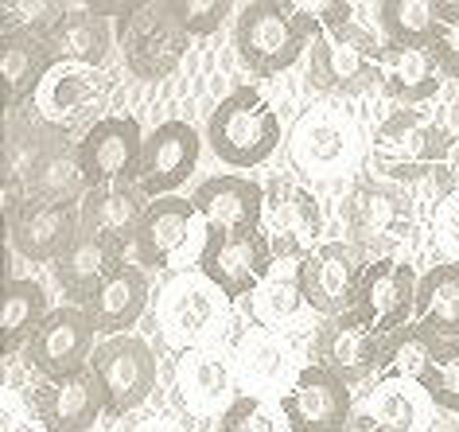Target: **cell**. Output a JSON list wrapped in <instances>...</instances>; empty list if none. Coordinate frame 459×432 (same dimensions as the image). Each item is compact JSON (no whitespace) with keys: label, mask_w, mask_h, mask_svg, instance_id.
<instances>
[{"label":"cell","mask_w":459,"mask_h":432,"mask_svg":"<svg viewBox=\"0 0 459 432\" xmlns=\"http://www.w3.org/2000/svg\"><path fill=\"white\" fill-rule=\"evenodd\" d=\"M324 36L319 20L304 13L300 4L284 0H254L242 8L234 24L238 59L254 78H277L281 71L296 66V59Z\"/></svg>","instance_id":"1"},{"label":"cell","mask_w":459,"mask_h":432,"mask_svg":"<svg viewBox=\"0 0 459 432\" xmlns=\"http://www.w3.org/2000/svg\"><path fill=\"white\" fill-rule=\"evenodd\" d=\"M459 136L444 129L424 109H394L374 133V172L385 176V184H412V179L436 176V168L447 164Z\"/></svg>","instance_id":"2"},{"label":"cell","mask_w":459,"mask_h":432,"mask_svg":"<svg viewBox=\"0 0 459 432\" xmlns=\"http://www.w3.org/2000/svg\"><path fill=\"white\" fill-rule=\"evenodd\" d=\"M117 39L125 51V66L136 78H168L187 55L191 28L183 0H141L117 24Z\"/></svg>","instance_id":"3"},{"label":"cell","mask_w":459,"mask_h":432,"mask_svg":"<svg viewBox=\"0 0 459 432\" xmlns=\"http://www.w3.org/2000/svg\"><path fill=\"white\" fill-rule=\"evenodd\" d=\"M206 144L230 168H257L281 149V117L254 86H238L206 121Z\"/></svg>","instance_id":"4"},{"label":"cell","mask_w":459,"mask_h":432,"mask_svg":"<svg viewBox=\"0 0 459 432\" xmlns=\"http://www.w3.org/2000/svg\"><path fill=\"white\" fill-rule=\"evenodd\" d=\"M342 222H347V242L362 257H389V249L401 246L417 222L409 191L385 179H362L342 203Z\"/></svg>","instance_id":"5"},{"label":"cell","mask_w":459,"mask_h":432,"mask_svg":"<svg viewBox=\"0 0 459 432\" xmlns=\"http://www.w3.org/2000/svg\"><path fill=\"white\" fill-rule=\"evenodd\" d=\"M273 242L265 226L246 230H206L199 249V272L222 292L226 300H246L273 277Z\"/></svg>","instance_id":"6"},{"label":"cell","mask_w":459,"mask_h":432,"mask_svg":"<svg viewBox=\"0 0 459 432\" xmlns=\"http://www.w3.org/2000/svg\"><path fill=\"white\" fill-rule=\"evenodd\" d=\"M90 374L101 385L106 397V417H125L136 405H144L156 390V355L144 339L136 335H113L98 343Z\"/></svg>","instance_id":"7"},{"label":"cell","mask_w":459,"mask_h":432,"mask_svg":"<svg viewBox=\"0 0 459 432\" xmlns=\"http://www.w3.org/2000/svg\"><path fill=\"white\" fill-rule=\"evenodd\" d=\"M94 320L86 308H55L43 327L31 335V343L24 347V362L39 374L43 382H66L78 374H90L94 362Z\"/></svg>","instance_id":"8"},{"label":"cell","mask_w":459,"mask_h":432,"mask_svg":"<svg viewBox=\"0 0 459 432\" xmlns=\"http://www.w3.org/2000/svg\"><path fill=\"white\" fill-rule=\"evenodd\" d=\"M141 152H144V133L129 113L98 117L74 141V156H78V168H82L86 191L113 187V184H136Z\"/></svg>","instance_id":"9"},{"label":"cell","mask_w":459,"mask_h":432,"mask_svg":"<svg viewBox=\"0 0 459 432\" xmlns=\"http://www.w3.org/2000/svg\"><path fill=\"white\" fill-rule=\"evenodd\" d=\"M362 272L366 261L351 242H319L296 265V284H300V297L307 308L324 315V320H335V315L354 308Z\"/></svg>","instance_id":"10"},{"label":"cell","mask_w":459,"mask_h":432,"mask_svg":"<svg viewBox=\"0 0 459 432\" xmlns=\"http://www.w3.org/2000/svg\"><path fill=\"white\" fill-rule=\"evenodd\" d=\"M281 417L289 432H347L354 413L351 385L324 367H300L292 390L281 393Z\"/></svg>","instance_id":"11"},{"label":"cell","mask_w":459,"mask_h":432,"mask_svg":"<svg viewBox=\"0 0 459 432\" xmlns=\"http://www.w3.org/2000/svg\"><path fill=\"white\" fill-rule=\"evenodd\" d=\"M417 284H420L417 272L405 261H397V257L366 261L359 297H354V312L382 339H389L401 327H409L412 315H417Z\"/></svg>","instance_id":"12"},{"label":"cell","mask_w":459,"mask_h":432,"mask_svg":"<svg viewBox=\"0 0 459 432\" xmlns=\"http://www.w3.org/2000/svg\"><path fill=\"white\" fill-rule=\"evenodd\" d=\"M382 343L385 339L362 320L359 312H342L324 320L312 335V367L339 374L347 385H359L382 370Z\"/></svg>","instance_id":"13"},{"label":"cell","mask_w":459,"mask_h":432,"mask_svg":"<svg viewBox=\"0 0 459 432\" xmlns=\"http://www.w3.org/2000/svg\"><path fill=\"white\" fill-rule=\"evenodd\" d=\"M199 149L203 141L187 121L171 117L164 125H156L144 136V152H141V164H136V191L152 203L168 199L199 168Z\"/></svg>","instance_id":"14"},{"label":"cell","mask_w":459,"mask_h":432,"mask_svg":"<svg viewBox=\"0 0 459 432\" xmlns=\"http://www.w3.org/2000/svg\"><path fill=\"white\" fill-rule=\"evenodd\" d=\"M8 234H13V249L20 257L55 265L82 234V203L24 199L20 211L8 219Z\"/></svg>","instance_id":"15"},{"label":"cell","mask_w":459,"mask_h":432,"mask_svg":"<svg viewBox=\"0 0 459 432\" xmlns=\"http://www.w3.org/2000/svg\"><path fill=\"white\" fill-rule=\"evenodd\" d=\"M55 51L43 31H36L31 24H20V20L8 16L0 24V78H4V101L8 109H20L28 98H36L43 82L55 71Z\"/></svg>","instance_id":"16"},{"label":"cell","mask_w":459,"mask_h":432,"mask_svg":"<svg viewBox=\"0 0 459 432\" xmlns=\"http://www.w3.org/2000/svg\"><path fill=\"white\" fill-rule=\"evenodd\" d=\"M160 324L171 343H199L226 324V297L214 289L203 272H183L164 289L160 300Z\"/></svg>","instance_id":"17"},{"label":"cell","mask_w":459,"mask_h":432,"mask_svg":"<svg viewBox=\"0 0 459 432\" xmlns=\"http://www.w3.org/2000/svg\"><path fill=\"white\" fill-rule=\"evenodd\" d=\"M28 409L48 432H90L106 417V397L94 374L66 382H39L28 390Z\"/></svg>","instance_id":"18"},{"label":"cell","mask_w":459,"mask_h":432,"mask_svg":"<svg viewBox=\"0 0 459 432\" xmlns=\"http://www.w3.org/2000/svg\"><path fill=\"white\" fill-rule=\"evenodd\" d=\"M261 226L273 242V254L304 261L316 249L319 230H324V214H319L312 191L296 184H277L265 199V222Z\"/></svg>","instance_id":"19"},{"label":"cell","mask_w":459,"mask_h":432,"mask_svg":"<svg viewBox=\"0 0 459 432\" xmlns=\"http://www.w3.org/2000/svg\"><path fill=\"white\" fill-rule=\"evenodd\" d=\"M265 187L249 176H211L195 187V211L206 230H246L265 222Z\"/></svg>","instance_id":"20"},{"label":"cell","mask_w":459,"mask_h":432,"mask_svg":"<svg viewBox=\"0 0 459 432\" xmlns=\"http://www.w3.org/2000/svg\"><path fill=\"white\" fill-rule=\"evenodd\" d=\"M121 265H125V249L82 230L74 238V246L55 261V281H59V289L74 300V308H86V304L117 277Z\"/></svg>","instance_id":"21"},{"label":"cell","mask_w":459,"mask_h":432,"mask_svg":"<svg viewBox=\"0 0 459 432\" xmlns=\"http://www.w3.org/2000/svg\"><path fill=\"white\" fill-rule=\"evenodd\" d=\"M377 82H382V90L394 101L412 109L440 90L444 74L432 48H420V43H382V51H377Z\"/></svg>","instance_id":"22"},{"label":"cell","mask_w":459,"mask_h":432,"mask_svg":"<svg viewBox=\"0 0 459 432\" xmlns=\"http://www.w3.org/2000/svg\"><path fill=\"white\" fill-rule=\"evenodd\" d=\"M179 397L187 402L191 413L199 417H222L230 405L238 402L234 397V370H230L226 355H218L214 347H187L179 355Z\"/></svg>","instance_id":"23"},{"label":"cell","mask_w":459,"mask_h":432,"mask_svg":"<svg viewBox=\"0 0 459 432\" xmlns=\"http://www.w3.org/2000/svg\"><path fill=\"white\" fill-rule=\"evenodd\" d=\"M195 219H199V211H195L191 199L168 195V199L148 203L144 222H141V230H136V242H133L136 265L141 269H164L168 261L183 249V242H187Z\"/></svg>","instance_id":"24"},{"label":"cell","mask_w":459,"mask_h":432,"mask_svg":"<svg viewBox=\"0 0 459 432\" xmlns=\"http://www.w3.org/2000/svg\"><path fill=\"white\" fill-rule=\"evenodd\" d=\"M144 211H148V199L136 191V184H113V187L86 191L82 230L98 234L101 242H109L117 249H129L144 222Z\"/></svg>","instance_id":"25"},{"label":"cell","mask_w":459,"mask_h":432,"mask_svg":"<svg viewBox=\"0 0 459 432\" xmlns=\"http://www.w3.org/2000/svg\"><path fill=\"white\" fill-rule=\"evenodd\" d=\"M351 144H354L351 121L335 117L331 109H307L292 129L289 152L296 168H304V172H335L351 156Z\"/></svg>","instance_id":"26"},{"label":"cell","mask_w":459,"mask_h":432,"mask_svg":"<svg viewBox=\"0 0 459 432\" xmlns=\"http://www.w3.org/2000/svg\"><path fill=\"white\" fill-rule=\"evenodd\" d=\"M55 59H71L82 66H101L109 59V28L94 4H63V16L43 31Z\"/></svg>","instance_id":"27"},{"label":"cell","mask_w":459,"mask_h":432,"mask_svg":"<svg viewBox=\"0 0 459 432\" xmlns=\"http://www.w3.org/2000/svg\"><path fill=\"white\" fill-rule=\"evenodd\" d=\"M307 82L324 94H362L366 86L377 82V59L359 48H347V43H335L331 36H319L312 43Z\"/></svg>","instance_id":"28"},{"label":"cell","mask_w":459,"mask_h":432,"mask_svg":"<svg viewBox=\"0 0 459 432\" xmlns=\"http://www.w3.org/2000/svg\"><path fill=\"white\" fill-rule=\"evenodd\" d=\"M148 297H152V289H148V272L141 265H129V261H125V265L117 269V277H113L106 289L86 304V312H90V320H94L98 332H106L109 339L129 335V327L141 320L144 308H148Z\"/></svg>","instance_id":"29"},{"label":"cell","mask_w":459,"mask_h":432,"mask_svg":"<svg viewBox=\"0 0 459 432\" xmlns=\"http://www.w3.org/2000/svg\"><path fill=\"white\" fill-rule=\"evenodd\" d=\"M412 324L429 335L459 339V261H440L420 277Z\"/></svg>","instance_id":"30"},{"label":"cell","mask_w":459,"mask_h":432,"mask_svg":"<svg viewBox=\"0 0 459 432\" xmlns=\"http://www.w3.org/2000/svg\"><path fill=\"white\" fill-rule=\"evenodd\" d=\"M238 370H242V378L249 385H257V390H277V385H289L292 390V382L300 378L289 343H281L265 327L238 339Z\"/></svg>","instance_id":"31"},{"label":"cell","mask_w":459,"mask_h":432,"mask_svg":"<svg viewBox=\"0 0 459 432\" xmlns=\"http://www.w3.org/2000/svg\"><path fill=\"white\" fill-rule=\"evenodd\" d=\"M36 98H39V113L48 117V125L66 129V125L78 121L101 98V90H98V78L82 71V66H59V71H51V78L43 82Z\"/></svg>","instance_id":"32"},{"label":"cell","mask_w":459,"mask_h":432,"mask_svg":"<svg viewBox=\"0 0 459 432\" xmlns=\"http://www.w3.org/2000/svg\"><path fill=\"white\" fill-rule=\"evenodd\" d=\"M48 292L39 281H8L4 289V355H16L48 320Z\"/></svg>","instance_id":"33"},{"label":"cell","mask_w":459,"mask_h":432,"mask_svg":"<svg viewBox=\"0 0 459 432\" xmlns=\"http://www.w3.org/2000/svg\"><path fill=\"white\" fill-rule=\"evenodd\" d=\"M436 8H440V0H382L377 4V24L385 31V43H420V48H432Z\"/></svg>","instance_id":"34"},{"label":"cell","mask_w":459,"mask_h":432,"mask_svg":"<svg viewBox=\"0 0 459 432\" xmlns=\"http://www.w3.org/2000/svg\"><path fill=\"white\" fill-rule=\"evenodd\" d=\"M417 390H424L436 409L459 417V339H436L429 367L417 378Z\"/></svg>","instance_id":"35"},{"label":"cell","mask_w":459,"mask_h":432,"mask_svg":"<svg viewBox=\"0 0 459 432\" xmlns=\"http://www.w3.org/2000/svg\"><path fill=\"white\" fill-rule=\"evenodd\" d=\"M366 417H370L382 432H417L420 402H417V393L409 390V382L389 378L370 393V402H366Z\"/></svg>","instance_id":"36"},{"label":"cell","mask_w":459,"mask_h":432,"mask_svg":"<svg viewBox=\"0 0 459 432\" xmlns=\"http://www.w3.org/2000/svg\"><path fill=\"white\" fill-rule=\"evenodd\" d=\"M300 308H307V304L300 297L296 272H292V277H277V272H273V277L254 292V320L265 327V332L281 327L284 320H292Z\"/></svg>","instance_id":"37"},{"label":"cell","mask_w":459,"mask_h":432,"mask_svg":"<svg viewBox=\"0 0 459 432\" xmlns=\"http://www.w3.org/2000/svg\"><path fill=\"white\" fill-rule=\"evenodd\" d=\"M432 55L444 78H459V0H440V8H436Z\"/></svg>","instance_id":"38"},{"label":"cell","mask_w":459,"mask_h":432,"mask_svg":"<svg viewBox=\"0 0 459 432\" xmlns=\"http://www.w3.org/2000/svg\"><path fill=\"white\" fill-rule=\"evenodd\" d=\"M218 432H277V420L257 393H238V402L218 417Z\"/></svg>","instance_id":"39"},{"label":"cell","mask_w":459,"mask_h":432,"mask_svg":"<svg viewBox=\"0 0 459 432\" xmlns=\"http://www.w3.org/2000/svg\"><path fill=\"white\" fill-rule=\"evenodd\" d=\"M187 4V28L191 36H214L230 16V0H183Z\"/></svg>","instance_id":"40"},{"label":"cell","mask_w":459,"mask_h":432,"mask_svg":"<svg viewBox=\"0 0 459 432\" xmlns=\"http://www.w3.org/2000/svg\"><path fill=\"white\" fill-rule=\"evenodd\" d=\"M436 238L447 254L459 257V195H444L436 207Z\"/></svg>","instance_id":"41"},{"label":"cell","mask_w":459,"mask_h":432,"mask_svg":"<svg viewBox=\"0 0 459 432\" xmlns=\"http://www.w3.org/2000/svg\"><path fill=\"white\" fill-rule=\"evenodd\" d=\"M436 184H440V199L459 195V144H455V152L447 156V164L436 168Z\"/></svg>","instance_id":"42"},{"label":"cell","mask_w":459,"mask_h":432,"mask_svg":"<svg viewBox=\"0 0 459 432\" xmlns=\"http://www.w3.org/2000/svg\"><path fill=\"white\" fill-rule=\"evenodd\" d=\"M347 432H382V428H377V425H374V420L366 417V413H359V417L351 420V428H347Z\"/></svg>","instance_id":"43"},{"label":"cell","mask_w":459,"mask_h":432,"mask_svg":"<svg viewBox=\"0 0 459 432\" xmlns=\"http://www.w3.org/2000/svg\"><path fill=\"white\" fill-rule=\"evenodd\" d=\"M141 432H183V428L171 425V420H152V425H144Z\"/></svg>","instance_id":"44"},{"label":"cell","mask_w":459,"mask_h":432,"mask_svg":"<svg viewBox=\"0 0 459 432\" xmlns=\"http://www.w3.org/2000/svg\"><path fill=\"white\" fill-rule=\"evenodd\" d=\"M424 432H459V420H432Z\"/></svg>","instance_id":"45"},{"label":"cell","mask_w":459,"mask_h":432,"mask_svg":"<svg viewBox=\"0 0 459 432\" xmlns=\"http://www.w3.org/2000/svg\"><path fill=\"white\" fill-rule=\"evenodd\" d=\"M452 125H455V136H459V94H455V106H452Z\"/></svg>","instance_id":"46"}]
</instances>
